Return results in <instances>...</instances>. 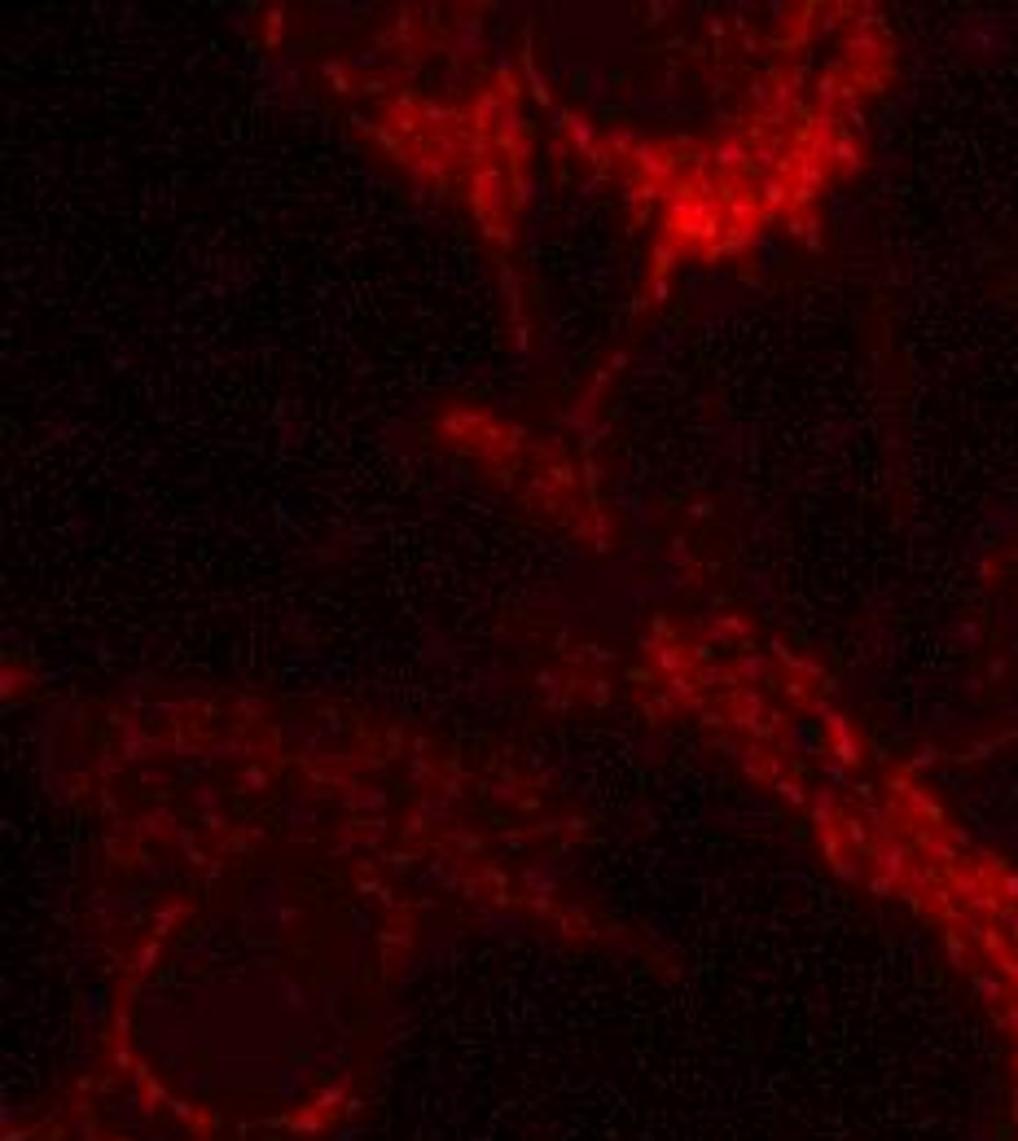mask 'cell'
<instances>
[{"label": "cell", "instance_id": "cell-1", "mask_svg": "<svg viewBox=\"0 0 1018 1141\" xmlns=\"http://www.w3.org/2000/svg\"><path fill=\"white\" fill-rule=\"evenodd\" d=\"M698 729L791 808L839 874L940 944L992 1036L1006 1133L1018 1141L1015 856L966 826L791 645H751L712 690Z\"/></svg>", "mask_w": 1018, "mask_h": 1141}]
</instances>
